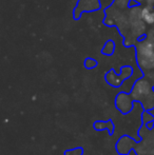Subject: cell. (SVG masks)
Instances as JSON below:
<instances>
[{
    "label": "cell",
    "mask_w": 154,
    "mask_h": 155,
    "mask_svg": "<svg viewBox=\"0 0 154 155\" xmlns=\"http://www.w3.org/2000/svg\"><path fill=\"white\" fill-rule=\"evenodd\" d=\"M131 97L134 101L139 102L146 111H150L154 107V92L149 82L139 80L135 84Z\"/></svg>",
    "instance_id": "cell-1"
},
{
    "label": "cell",
    "mask_w": 154,
    "mask_h": 155,
    "mask_svg": "<svg viewBox=\"0 0 154 155\" xmlns=\"http://www.w3.org/2000/svg\"><path fill=\"white\" fill-rule=\"evenodd\" d=\"M134 100L131 95L128 93H119L116 97L115 104L116 108L123 114H128L133 108Z\"/></svg>",
    "instance_id": "cell-2"
},
{
    "label": "cell",
    "mask_w": 154,
    "mask_h": 155,
    "mask_svg": "<svg viewBox=\"0 0 154 155\" xmlns=\"http://www.w3.org/2000/svg\"><path fill=\"white\" fill-rule=\"evenodd\" d=\"M152 10L153 8H145L142 13V18L144 19L147 23H149V25L154 22V12Z\"/></svg>",
    "instance_id": "cell-3"
},
{
    "label": "cell",
    "mask_w": 154,
    "mask_h": 155,
    "mask_svg": "<svg viewBox=\"0 0 154 155\" xmlns=\"http://www.w3.org/2000/svg\"><path fill=\"white\" fill-rule=\"evenodd\" d=\"M114 49H115V45L112 40H109L106 45L103 49V54H106V55H112L114 53Z\"/></svg>",
    "instance_id": "cell-4"
},
{
    "label": "cell",
    "mask_w": 154,
    "mask_h": 155,
    "mask_svg": "<svg viewBox=\"0 0 154 155\" xmlns=\"http://www.w3.org/2000/svg\"><path fill=\"white\" fill-rule=\"evenodd\" d=\"M96 65H97V61L92 59V58H87V59L84 60V67H86L87 69H93V68H95Z\"/></svg>",
    "instance_id": "cell-5"
},
{
    "label": "cell",
    "mask_w": 154,
    "mask_h": 155,
    "mask_svg": "<svg viewBox=\"0 0 154 155\" xmlns=\"http://www.w3.org/2000/svg\"><path fill=\"white\" fill-rule=\"evenodd\" d=\"M82 148H76V149H73V150H68L66 151L64 155H81L82 154Z\"/></svg>",
    "instance_id": "cell-6"
},
{
    "label": "cell",
    "mask_w": 154,
    "mask_h": 155,
    "mask_svg": "<svg viewBox=\"0 0 154 155\" xmlns=\"http://www.w3.org/2000/svg\"><path fill=\"white\" fill-rule=\"evenodd\" d=\"M147 1H148L150 4H153V5H154V0H147Z\"/></svg>",
    "instance_id": "cell-7"
},
{
    "label": "cell",
    "mask_w": 154,
    "mask_h": 155,
    "mask_svg": "<svg viewBox=\"0 0 154 155\" xmlns=\"http://www.w3.org/2000/svg\"></svg>",
    "instance_id": "cell-8"
}]
</instances>
